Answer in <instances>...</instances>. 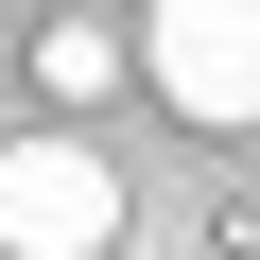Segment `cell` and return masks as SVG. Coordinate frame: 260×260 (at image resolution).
<instances>
[{
  "label": "cell",
  "instance_id": "3",
  "mask_svg": "<svg viewBox=\"0 0 260 260\" xmlns=\"http://www.w3.org/2000/svg\"><path fill=\"white\" fill-rule=\"evenodd\" d=\"M35 87H52V104H104V87H121V35H104V18H52V35H35Z\"/></svg>",
  "mask_w": 260,
  "mask_h": 260
},
{
  "label": "cell",
  "instance_id": "1",
  "mask_svg": "<svg viewBox=\"0 0 260 260\" xmlns=\"http://www.w3.org/2000/svg\"><path fill=\"white\" fill-rule=\"evenodd\" d=\"M121 243V156L104 139H18L0 156V260H104Z\"/></svg>",
  "mask_w": 260,
  "mask_h": 260
},
{
  "label": "cell",
  "instance_id": "2",
  "mask_svg": "<svg viewBox=\"0 0 260 260\" xmlns=\"http://www.w3.org/2000/svg\"><path fill=\"white\" fill-rule=\"evenodd\" d=\"M139 52H156V87L191 121H260V0H156Z\"/></svg>",
  "mask_w": 260,
  "mask_h": 260
}]
</instances>
